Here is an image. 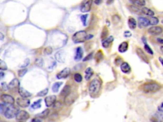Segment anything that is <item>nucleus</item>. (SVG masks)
Masks as SVG:
<instances>
[{
	"label": "nucleus",
	"instance_id": "dca6fc26",
	"mask_svg": "<svg viewBox=\"0 0 163 122\" xmlns=\"http://www.w3.org/2000/svg\"><path fill=\"white\" fill-rule=\"evenodd\" d=\"M138 25L140 27H147L150 25V21L143 17H138Z\"/></svg>",
	"mask_w": 163,
	"mask_h": 122
},
{
	"label": "nucleus",
	"instance_id": "423d86ee",
	"mask_svg": "<svg viewBox=\"0 0 163 122\" xmlns=\"http://www.w3.org/2000/svg\"><path fill=\"white\" fill-rule=\"evenodd\" d=\"M30 118V114L27 111L24 110L19 111V112L17 114L15 118L17 121H26V120H28Z\"/></svg>",
	"mask_w": 163,
	"mask_h": 122
},
{
	"label": "nucleus",
	"instance_id": "39448f33",
	"mask_svg": "<svg viewBox=\"0 0 163 122\" xmlns=\"http://www.w3.org/2000/svg\"><path fill=\"white\" fill-rule=\"evenodd\" d=\"M76 99H77V95H76V93L71 92L70 94H68L66 97H64V104H65L66 105H67V106H70L72 104L74 103V102Z\"/></svg>",
	"mask_w": 163,
	"mask_h": 122
},
{
	"label": "nucleus",
	"instance_id": "20e7f679",
	"mask_svg": "<svg viewBox=\"0 0 163 122\" xmlns=\"http://www.w3.org/2000/svg\"><path fill=\"white\" fill-rule=\"evenodd\" d=\"M161 86L157 83H145L142 86L143 90L145 92H156L161 89Z\"/></svg>",
	"mask_w": 163,
	"mask_h": 122
},
{
	"label": "nucleus",
	"instance_id": "aec40b11",
	"mask_svg": "<svg viewBox=\"0 0 163 122\" xmlns=\"http://www.w3.org/2000/svg\"><path fill=\"white\" fill-rule=\"evenodd\" d=\"M113 39H114V38H113V36H109L108 38H107V39H105L103 41L102 43L103 47L105 48H108V47L110 46V45H111L112 43L113 42Z\"/></svg>",
	"mask_w": 163,
	"mask_h": 122
},
{
	"label": "nucleus",
	"instance_id": "13d9d810",
	"mask_svg": "<svg viewBox=\"0 0 163 122\" xmlns=\"http://www.w3.org/2000/svg\"><path fill=\"white\" fill-rule=\"evenodd\" d=\"M159 60H160V62H161V64H162V65H163V58L159 57Z\"/></svg>",
	"mask_w": 163,
	"mask_h": 122
},
{
	"label": "nucleus",
	"instance_id": "2eb2a0df",
	"mask_svg": "<svg viewBox=\"0 0 163 122\" xmlns=\"http://www.w3.org/2000/svg\"><path fill=\"white\" fill-rule=\"evenodd\" d=\"M55 58L59 62H64L66 59L65 52L63 50L57 52L55 55Z\"/></svg>",
	"mask_w": 163,
	"mask_h": 122
},
{
	"label": "nucleus",
	"instance_id": "864d4df0",
	"mask_svg": "<svg viewBox=\"0 0 163 122\" xmlns=\"http://www.w3.org/2000/svg\"><path fill=\"white\" fill-rule=\"evenodd\" d=\"M32 121L41 122V121H42V119L40 118H38V117H36V118L33 119V120H32Z\"/></svg>",
	"mask_w": 163,
	"mask_h": 122
},
{
	"label": "nucleus",
	"instance_id": "de8ad7c7",
	"mask_svg": "<svg viewBox=\"0 0 163 122\" xmlns=\"http://www.w3.org/2000/svg\"><path fill=\"white\" fill-rule=\"evenodd\" d=\"M115 64L117 65H119L120 64L121 65L122 64V59L121 57L116 58V59L115 60Z\"/></svg>",
	"mask_w": 163,
	"mask_h": 122
},
{
	"label": "nucleus",
	"instance_id": "49530a36",
	"mask_svg": "<svg viewBox=\"0 0 163 122\" xmlns=\"http://www.w3.org/2000/svg\"><path fill=\"white\" fill-rule=\"evenodd\" d=\"M29 64H30V59H26L25 60H24V63H23L22 65H20V68H25L27 66V65H29Z\"/></svg>",
	"mask_w": 163,
	"mask_h": 122
},
{
	"label": "nucleus",
	"instance_id": "a211bd4d",
	"mask_svg": "<svg viewBox=\"0 0 163 122\" xmlns=\"http://www.w3.org/2000/svg\"><path fill=\"white\" fill-rule=\"evenodd\" d=\"M83 50L81 48V47H78L76 50V53H75V60L76 61H79L83 57Z\"/></svg>",
	"mask_w": 163,
	"mask_h": 122
},
{
	"label": "nucleus",
	"instance_id": "a18cd8bd",
	"mask_svg": "<svg viewBox=\"0 0 163 122\" xmlns=\"http://www.w3.org/2000/svg\"><path fill=\"white\" fill-rule=\"evenodd\" d=\"M96 56V60H98V61L101 60V59H103V53L101 52V50H99V51L97 53Z\"/></svg>",
	"mask_w": 163,
	"mask_h": 122
},
{
	"label": "nucleus",
	"instance_id": "393cba45",
	"mask_svg": "<svg viewBox=\"0 0 163 122\" xmlns=\"http://www.w3.org/2000/svg\"><path fill=\"white\" fill-rule=\"evenodd\" d=\"M128 26L131 29H135L136 27V21L134 18L130 17L128 19Z\"/></svg>",
	"mask_w": 163,
	"mask_h": 122
},
{
	"label": "nucleus",
	"instance_id": "6e6d98bb",
	"mask_svg": "<svg viewBox=\"0 0 163 122\" xmlns=\"http://www.w3.org/2000/svg\"><path fill=\"white\" fill-rule=\"evenodd\" d=\"M101 0H95V4H99L101 3Z\"/></svg>",
	"mask_w": 163,
	"mask_h": 122
},
{
	"label": "nucleus",
	"instance_id": "ddd939ff",
	"mask_svg": "<svg viewBox=\"0 0 163 122\" xmlns=\"http://www.w3.org/2000/svg\"><path fill=\"white\" fill-rule=\"evenodd\" d=\"M57 97L56 95H50L45 99V102L47 107H50L53 106V104L56 102Z\"/></svg>",
	"mask_w": 163,
	"mask_h": 122
},
{
	"label": "nucleus",
	"instance_id": "052dcab7",
	"mask_svg": "<svg viewBox=\"0 0 163 122\" xmlns=\"http://www.w3.org/2000/svg\"><path fill=\"white\" fill-rule=\"evenodd\" d=\"M161 52H162L163 53V46L161 47Z\"/></svg>",
	"mask_w": 163,
	"mask_h": 122
},
{
	"label": "nucleus",
	"instance_id": "09e8293b",
	"mask_svg": "<svg viewBox=\"0 0 163 122\" xmlns=\"http://www.w3.org/2000/svg\"><path fill=\"white\" fill-rule=\"evenodd\" d=\"M93 52L89 53V54L87 56V57H85L84 59H83V61L85 62V61H88L89 60H90V59H91L92 57H93Z\"/></svg>",
	"mask_w": 163,
	"mask_h": 122
},
{
	"label": "nucleus",
	"instance_id": "5701e85b",
	"mask_svg": "<svg viewBox=\"0 0 163 122\" xmlns=\"http://www.w3.org/2000/svg\"><path fill=\"white\" fill-rule=\"evenodd\" d=\"M93 70L91 68H87L85 71V78L86 80H89L93 75Z\"/></svg>",
	"mask_w": 163,
	"mask_h": 122
},
{
	"label": "nucleus",
	"instance_id": "f03ea898",
	"mask_svg": "<svg viewBox=\"0 0 163 122\" xmlns=\"http://www.w3.org/2000/svg\"><path fill=\"white\" fill-rule=\"evenodd\" d=\"M88 36L89 35L87 34V32L85 30H79L73 35L72 40L75 43H84L88 39Z\"/></svg>",
	"mask_w": 163,
	"mask_h": 122
},
{
	"label": "nucleus",
	"instance_id": "c756f323",
	"mask_svg": "<svg viewBox=\"0 0 163 122\" xmlns=\"http://www.w3.org/2000/svg\"><path fill=\"white\" fill-rule=\"evenodd\" d=\"M154 118V120H152L153 121H163V114L161 113V112L157 113L155 114V115L152 117Z\"/></svg>",
	"mask_w": 163,
	"mask_h": 122
},
{
	"label": "nucleus",
	"instance_id": "4be33fe9",
	"mask_svg": "<svg viewBox=\"0 0 163 122\" xmlns=\"http://www.w3.org/2000/svg\"><path fill=\"white\" fill-rule=\"evenodd\" d=\"M128 43L124 42H122V43H121L119 46V48H118V50H119V52L121 53H124L128 50Z\"/></svg>",
	"mask_w": 163,
	"mask_h": 122
},
{
	"label": "nucleus",
	"instance_id": "680f3d73",
	"mask_svg": "<svg viewBox=\"0 0 163 122\" xmlns=\"http://www.w3.org/2000/svg\"><path fill=\"white\" fill-rule=\"evenodd\" d=\"M162 24H163V20H162Z\"/></svg>",
	"mask_w": 163,
	"mask_h": 122
},
{
	"label": "nucleus",
	"instance_id": "79ce46f5",
	"mask_svg": "<svg viewBox=\"0 0 163 122\" xmlns=\"http://www.w3.org/2000/svg\"><path fill=\"white\" fill-rule=\"evenodd\" d=\"M7 106L6 105V103L4 104L1 103V104H0V113H1V114H4V111H5L6 109H7Z\"/></svg>",
	"mask_w": 163,
	"mask_h": 122
},
{
	"label": "nucleus",
	"instance_id": "ea45409f",
	"mask_svg": "<svg viewBox=\"0 0 163 122\" xmlns=\"http://www.w3.org/2000/svg\"><path fill=\"white\" fill-rule=\"evenodd\" d=\"M48 91H49L48 88H45V89L39 92L37 94V95L39 96V97H44V96L47 95V93H48Z\"/></svg>",
	"mask_w": 163,
	"mask_h": 122
},
{
	"label": "nucleus",
	"instance_id": "3c124183",
	"mask_svg": "<svg viewBox=\"0 0 163 122\" xmlns=\"http://www.w3.org/2000/svg\"><path fill=\"white\" fill-rule=\"evenodd\" d=\"M131 33L130 31H128V30H126V31H125V33H124V36L126 38L127 37H131Z\"/></svg>",
	"mask_w": 163,
	"mask_h": 122
},
{
	"label": "nucleus",
	"instance_id": "e433bc0d",
	"mask_svg": "<svg viewBox=\"0 0 163 122\" xmlns=\"http://www.w3.org/2000/svg\"><path fill=\"white\" fill-rule=\"evenodd\" d=\"M35 64L38 67H42L44 65V60L41 58H38L35 60Z\"/></svg>",
	"mask_w": 163,
	"mask_h": 122
},
{
	"label": "nucleus",
	"instance_id": "412c9836",
	"mask_svg": "<svg viewBox=\"0 0 163 122\" xmlns=\"http://www.w3.org/2000/svg\"><path fill=\"white\" fill-rule=\"evenodd\" d=\"M71 93V87L70 85H66L64 86V87L63 88L62 91H61V94H60V95L62 96V97H66V96L70 94Z\"/></svg>",
	"mask_w": 163,
	"mask_h": 122
},
{
	"label": "nucleus",
	"instance_id": "9d476101",
	"mask_svg": "<svg viewBox=\"0 0 163 122\" xmlns=\"http://www.w3.org/2000/svg\"><path fill=\"white\" fill-rule=\"evenodd\" d=\"M1 101L8 104H13L15 103V99L11 95L8 94H3L1 96Z\"/></svg>",
	"mask_w": 163,
	"mask_h": 122
},
{
	"label": "nucleus",
	"instance_id": "37998d69",
	"mask_svg": "<svg viewBox=\"0 0 163 122\" xmlns=\"http://www.w3.org/2000/svg\"><path fill=\"white\" fill-rule=\"evenodd\" d=\"M144 48H145V51L147 52H148V53H150V54H151V55H153V53H154L153 51H152L151 48H150V47H149L147 43H145Z\"/></svg>",
	"mask_w": 163,
	"mask_h": 122
},
{
	"label": "nucleus",
	"instance_id": "5fc2aeb1",
	"mask_svg": "<svg viewBox=\"0 0 163 122\" xmlns=\"http://www.w3.org/2000/svg\"><path fill=\"white\" fill-rule=\"evenodd\" d=\"M157 41L159 43L163 44V39H162V38H157Z\"/></svg>",
	"mask_w": 163,
	"mask_h": 122
},
{
	"label": "nucleus",
	"instance_id": "b1692460",
	"mask_svg": "<svg viewBox=\"0 0 163 122\" xmlns=\"http://www.w3.org/2000/svg\"><path fill=\"white\" fill-rule=\"evenodd\" d=\"M49 113H50V110H49V109H45L44 111H43L41 113L36 114V117L40 118L41 119H45L47 118V117H48Z\"/></svg>",
	"mask_w": 163,
	"mask_h": 122
},
{
	"label": "nucleus",
	"instance_id": "c03bdc74",
	"mask_svg": "<svg viewBox=\"0 0 163 122\" xmlns=\"http://www.w3.org/2000/svg\"><path fill=\"white\" fill-rule=\"evenodd\" d=\"M44 53L46 55H50L52 53V48L51 47H47L44 49Z\"/></svg>",
	"mask_w": 163,
	"mask_h": 122
},
{
	"label": "nucleus",
	"instance_id": "72a5a7b5",
	"mask_svg": "<svg viewBox=\"0 0 163 122\" xmlns=\"http://www.w3.org/2000/svg\"><path fill=\"white\" fill-rule=\"evenodd\" d=\"M74 80L77 83H80L82 81V76L79 73H75L74 74Z\"/></svg>",
	"mask_w": 163,
	"mask_h": 122
},
{
	"label": "nucleus",
	"instance_id": "a878e982",
	"mask_svg": "<svg viewBox=\"0 0 163 122\" xmlns=\"http://www.w3.org/2000/svg\"><path fill=\"white\" fill-rule=\"evenodd\" d=\"M130 1L134 5L138 7H143L146 4L145 0H130Z\"/></svg>",
	"mask_w": 163,
	"mask_h": 122
},
{
	"label": "nucleus",
	"instance_id": "c85d7f7f",
	"mask_svg": "<svg viewBox=\"0 0 163 122\" xmlns=\"http://www.w3.org/2000/svg\"><path fill=\"white\" fill-rule=\"evenodd\" d=\"M63 85V82H56L52 85V90L54 92H57L59 91L60 87Z\"/></svg>",
	"mask_w": 163,
	"mask_h": 122
},
{
	"label": "nucleus",
	"instance_id": "1a4fd4ad",
	"mask_svg": "<svg viewBox=\"0 0 163 122\" xmlns=\"http://www.w3.org/2000/svg\"><path fill=\"white\" fill-rule=\"evenodd\" d=\"M71 73V70L70 68H66L64 69H63L62 71H61L60 72L57 74L56 77L57 78L59 79H64V78H66L70 76Z\"/></svg>",
	"mask_w": 163,
	"mask_h": 122
},
{
	"label": "nucleus",
	"instance_id": "f704fd0d",
	"mask_svg": "<svg viewBox=\"0 0 163 122\" xmlns=\"http://www.w3.org/2000/svg\"><path fill=\"white\" fill-rule=\"evenodd\" d=\"M61 106H62V104H61V102L57 101L54 104L53 106H52V108H53V109H54V110H58V109H61Z\"/></svg>",
	"mask_w": 163,
	"mask_h": 122
},
{
	"label": "nucleus",
	"instance_id": "6e6552de",
	"mask_svg": "<svg viewBox=\"0 0 163 122\" xmlns=\"http://www.w3.org/2000/svg\"><path fill=\"white\" fill-rule=\"evenodd\" d=\"M16 103L17 105L21 108H27L30 106V100L27 98H24V97H19L17 99Z\"/></svg>",
	"mask_w": 163,
	"mask_h": 122
},
{
	"label": "nucleus",
	"instance_id": "f257e3e1",
	"mask_svg": "<svg viewBox=\"0 0 163 122\" xmlns=\"http://www.w3.org/2000/svg\"><path fill=\"white\" fill-rule=\"evenodd\" d=\"M101 88V82L95 78L90 82L89 86V92L91 97H95L99 94Z\"/></svg>",
	"mask_w": 163,
	"mask_h": 122
},
{
	"label": "nucleus",
	"instance_id": "4d7b16f0",
	"mask_svg": "<svg viewBox=\"0 0 163 122\" xmlns=\"http://www.w3.org/2000/svg\"><path fill=\"white\" fill-rule=\"evenodd\" d=\"M0 74H1V76H1V79H3V78L4 76V73L2 71H1V73H0Z\"/></svg>",
	"mask_w": 163,
	"mask_h": 122
},
{
	"label": "nucleus",
	"instance_id": "bf43d9fd",
	"mask_svg": "<svg viewBox=\"0 0 163 122\" xmlns=\"http://www.w3.org/2000/svg\"><path fill=\"white\" fill-rule=\"evenodd\" d=\"M0 35H1V40L2 41L3 39L4 36H3V33H1V34H0Z\"/></svg>",
	"mask_w": 163,
	"mask_h": 122
},
{
	"label": "nucleus",
	"instance_id": "6ab92c4d",
	"mask_svg": "<svg viewBox=\"0 0 163 122\" xmlns=\"http://www.w3.org/2000/svg\"><path fill=\"white\" fill-rule=\"evenodd\" d=\"M121 69L124 73L127 74V73H130L131 72V67L130 64H129L127 62H122V64L121 65Z\"/></svg>",
	"mask_w": 163,
	"mask_h": 122
},
{
	"label": "nucleus",
	"instance_id": "bb28decb",
	"mask_svg": "<svg viewBox=\"0 0 163 122\" xmlns=\"http://www.w3.org/2000/svg\"><path fill=\"white\" fill-rule=\"evenodd\" d=\"M141 11H142V13H143V14L148 15V16L153 17L154 15V12L152 11V10H150V9L148 8H143L141 9Z\"/></svg>",
	"mask_w": 163,
	"mask_h": 122
},
{
	"label": "nucleus",
	"instance_id": "c9c22d12",
	"mask_svg": "<svg viewBox=\"0 0 163 122\" xmlns=\"http://www.w3.org/2000/svg\"><path fill=\"white\" fill-rule=\"evenodd\" d=\"M149 21H150V24L152 26L157 25L159 23V19L157 17H152Z\"/></svg>",
	"mask_w": 163,
	"mask_h": 122
},
{
	"label": "nucleus",
	"instance_id": "7ed1b4c3",
	"mask_svg": "<svg viewBox=\"0 0 163 122\" xmlns=\"http://www.w3.org/2000/svg\"><path fill=\"white\" fill-rule=\"evenodd\" d=\"M19 108L13 104H10L7 106V109L4 113V116L7 119H12L16 116L17 114L19 112Z\"/></svg>",
	"mask_w": 163,
	"mask_h": 122
},
{
	"label": "nucleus",
	"instance_id": "603ef678",
	"mask_svg": "<svg viewBox=\"0 0 163 122\" xmlns=\"http://www.w3.org/2000/svg\"><path fill=\"white\" fill-rule=\"evenodd\" d=\"M158 111L161 113H163V102L158 107Z\"/></svg>",
	"mask_w": 163,
	"mask_h": 122
},
{
	"label": "nucleus",
	"instance_id": "8fccbe9b",
	"mask_svg": "<svg viewBox=\"0 0 163 122\" xmlns=\"http://www.w3.org/2000/svg\"><path fill=\"white\" fill-rule=\"evenodd\" d=\"M1 88L3 90H8V85H7L6 83H1Z\"/></svg>",
	"mask_w": 163,
	"mask_h": 122
},
{
	"label": "nucleus",
	"instance_id": "9b49d317",
	"mask_svg": "<svg viewBox=\"0 0 163 122\" xmlns=\"http://www.w3.org/2000/svg\"><path fill=\"white\" fill-rule=\"evenodd\" d=\"M93 4V0H86L81 7V12L83 13L88 12L90 10Z\"/></svg>",
	"mask_w": 163,
	"mask_h": 122
},
{
	"label": "nucleus",
	"instance_id": "7c9ffc66",
	"mask_svg": "<svg viewBox=\"0 0 163 122\" xmlns=\"http://www.w3.org/2000/svg\"><path fill=\"white\" fill-rule=\"evenodd\" d=\"M108 35V30L107 27L104 26L103 27V29L102 33H101V39L103 41L105 39H107Z\"/></svg>",
	"mask_w": 163,
	"mask_h": 122
},
{
	"label": "nucleus",
	"instance_id": "2f4dec72",
	"mask_svg": "<svg viewBox=\"0 0 163 122\" xmlns=\"http://www.w3.org/2000/svg\"><path fill=\"white\" fill-rule=\"evenodd\" d=\"M121 17H120L119 15H115L112 17V22H113L114 25H117V24H119V23L121 22Z\"/></svg>",
	"mask_w": 163,
	"mask_h": 122
},
{
	"label": "nucleus",
	"instance_id": "58836bf2",
	"mask_svg": "<svg viewBox=\"0 0 163 122\" xmlns=\"http://www.w3.org/2000/svg\"><path fill=\"white\" fill-rule=\"evenodd\" d=\"M0 69H1V71H5V70L7 69V64L2 60H0Z\"/></svg>",
	"mask_w": 163,
	"mask_h": 122
},
{
	"label": "nucleus",
	"instance_id": "a19ab883",
	"mask_svg": "<svg viewBox=\"0 0 163 122\" xmlns=\"http://www.w3.org/2000/svg\"><path fill=\"white\" fill-rule=\"evenodd\" d=\"M27 72V70L26 69L22 68V69L19 70V71H18V75H19V77H23V76L26 74V73Z\"/></svg>",
	"mask_w": 163,
	"mask_h": 122
},
{
	"label": "nucleus",
	"instance_id": "f3484780",
	"mask_svg": "<svg viewBox=\"0 0 163 122\" xmlns=\"http://www.w3.org/2000/svg\"><path fill=\"white\" fill-rule=\"evenodd\" d=\"M18 92H19V95H21V97H24V98H28V97L31 96V93L29 92L27 90H26V89H24V88L21 87H19V91Z\"/></svg>",
	"mask_w": 163,
	"mask_h": 122
},
{
	"label": "nucleus",
	"instance_id": "f8f14e48",
	"mask_svg": "<svg viewBox=\"0 0 163 122\" xmlns=\"http://www.w3.org/2000/svg\"><path fill=\"white\" fill-rule=\"evenodd\" d=\"M162 28L159 26H153L148 29V32L149 34L152 35H159L162 33Z\"/></svg>",
	"mask_w": 163,
	"mask_h": 122
},
{
	"label": "nucleus",
	"instance_id": "4c0bfd02",
	"mask_svg": "<svg viewBox=\"0 0 163 122\" xmlns=\"http://www.w3.org/2000/svg\"><path fill=\"white\" fill-rule=\"evenodd\" d=\"M87 17H88V15H81L80 17L81 22H82L83 25H84V26H87Z\"/></svg>",
	"mask_w": 163,
	"mask_h": 122
},
{
	"label": "nucleus",
	"instance_id": "473e14b6",
	"mask_svg": "<svg viewBox=\"0 0 163 122\" xmlns=\"http://www.w3.org/2000/svg\"><path fill=\"white\" fill-rule=\"evenodd\" d=\"M41 99H39L37 101H35L33 104L31 105V108L33 109H38L41 107Z\"/></svg>",
	"mask_w": 163,
	"mask_h": 122
},
{
	"label": "nucleus",
	"instance_id": "cd10ccee",
	"mask_svg": "<svg viewBox=\"0 0 163 122\" xmlns=\"http://www.w3.org/2000/svg\"><path fill=\"white\" fill-rule=\"evenodd\" d=\"M130 9L131 10L132 12H134V13H136V14H139L141 15L142 14V11H141V10L140 9H139L138 8V6L136 5H131L130 7Z\"/></svg>",
	"mask_w": 163,
	"mask_h": 122
},
{
	"label": "nucleus",
	"instance_id": "4468645a",
	"mask_svg": "<svg viewBox=\"0 0 163 122\" xmlns=\"http://www.w3.org/2000/svg\"><path fill=\"white\" fill-rule=\"evenodd\" d=\"M136 53H137V55H138V57L140 58L141 60L143 61V62H146V63H148V57H147V56L146 55V54L143 51L141 48H136Z\"/></svg>",
	"mask_w": 163,
	"mask_h": 122
},
{
	"label": "nucleus",
	"instance_id": "0eeeda50",
	"mask_svg": "<svg viewBox=\"0 0 163 122\" xmlns=\"http://www.w3.org/2000/svg\"><path fill=\"white\" fill-rule=\"evenodd\" d=\"M20 87V82L18 79L14 78L13 79L10 83L8 84V89L12 90L13 92L15 91H19Z\"/></svg>",
	"mask_w": 163,
	"mask_h": 122
}]
</instances>
